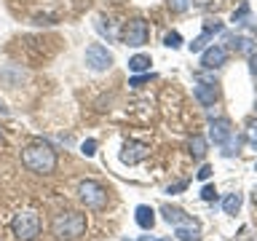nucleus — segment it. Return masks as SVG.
<instances>
[{
    "label": "nucleus",
    "mask_w": 257,
    "mask_h": 241,
    "mask_svg": "<svg viewBox=\"0 0 257 241\" xmlns=\"http://www.w3.org/2000/svg\"><path fill=\"white\" fill-rule=\"evenodd\" d=\"M212 177V166H201L198 169V180H209Z\"/></svg>",
    "instance_id": "obj_28"
},
{
    "label": "nucleus",
    "mask_w": 257,
    "mask_h": 241,
    "mask_svg": "<svg viewBox=\"0 0 257 241\" xmlns=\"http://www.w3.org/2000/svg\"><path fill=\"white\" fill-rule=\"evenodd\" d=\"M161 214H164V220H166L169 225H174V228H180V225H190V222H193L180 206H164V209H161Z\"/></svg>",
    "instance_id": "obj_11"
},
{
    "label": "nucleus",
    "mask_w": 257,
    "mask_h": 241,
    "mask_svg": "<svg viewBox=\"0 0 257 241\" xmlns=\"http://www.w3.org/2000/svg\"><path fill=\"white\" fill-rule=\"evenodd\" d=\"M249 70H252V75L257 78V51L249 54Z\"/></svg>",
    "instance_id": "obj_27"
},
{
    "label": "nucleus",
    "mask_w": 257,
    "mask_h": 241,
    "mask_svg": "<svg viewBox=\"0 0 257 241\" xmlns=\"http://www.w3.org/2000/svg\"><path fill=\"white\" fill-rule=\"evenodd\" d=\"M252 201H254V206H257V188H254V193H252Z\"/></svg>",
    "instance_id": "obj_30"
},
{
    "label": "nucleus",
    "mask_w": 257,
    "mask_h": 241,
    "mask_svg": "<svg viewBox=\"0 0 257 241\" xmlns=\"http://www.w3.org/2000/svg\"><path fill=\"white\" fill-rule=\"evenodd\" d=\"M204 153H206V140L196 134V137L190 140V156H193V158H204Z\"/></svg>",
    "instance_id": "obj_17"
},
{
    "label": "nucleus",
    "mask_w": 257,
    "mask_h": 241,
    "mask_svg": "<svg viewBox=\"0 0 257 241\" xmlns=\"http://www.w3.org/2000/svg\"><path fill=\"white\" fill-rule=\"evenodd\" d=\"M51 233L56 241H75L86 233V214L80 212H62L54 217Z\"/></svg>",
    "instance_id": "obj_2"
},
{
    "label": "nucleus",
    "mask_w": 257,
    "mask_h": 241,
    "mask_svg": "<svg viewBox=\"0 0 257 241\" xmlns=\"http://www.w3.org/2000/svg\"><path fill=\"white\" fill-rule=\"evenodd\" d=\"M217 32H222V22H217V19H206L204 24V32H201L198 38H193V43H188V48L193 54H198V51H204V48L209 46V40H212Z\"/></svg>",
    "instance_id": "obj_7"
},
{
    "label": "nucleus",
    "mask_w": 257,
    "mask_h": 241,
    "mask_svg": "<svg viewBox=\"0 0 257 241\" xmlns=\"http://www.w3.org/2000/svg\"><path fill=\"white\" fill-rule=\"evenodd\" d=\"M134 220H137V225H140L142 230H153V225H156V212L142 204V206L134 209Z\"/></svg>",
    "instance_id": "obj_12"
},
{
    "label": "nucleus",
    "mask_w": 257,
    "mask_h": 241,
    "mask_svg": "<svg viewBox=\"0 0 257 241\" xmlns=\"http://www.w3.org/2000/svg\"><path fill=\"white\" fill-rule=\"evenodd\" d=\"M238 209H241V196H238V193L225 196V201H222V212H225V214H236Z\"/></svg>",
    "instance_id": "obj_16"
},
{
    "label": "nucleus",
    "mask_w": 257,
    "mask_h": 241,
    "mask_svg": "<svg viewBox=\"0 0 257 241\" xmlns=\"http://www.w3.org/2000/svg\"><path fill=\"white\" fill-rule=\"evenodd\" d=\"M246 140H249V145H252V148H257V120H254V124H249V129H246Z\"/></svg>",
    "instance_id": "obj_25"
},
{
    "label": "nucleus",
    "mask_w": 257,
    "mask_h": 241,
    "mask_svg": "<svg viewBox=\"0 0 257 241\" xmlns=\"http://www.w3.org/2000/svg\"><path fill=\"white\" fill-rule=\"evenodd\" d=\"M246 16H249V6H246V3H241L238 11H233V22H236V24H244Z\"/></svg>",
    "instance_id": "obj_22"
},
{
    "label": "nucleus",
    "mask_w": 257,
    "mask_h": 241,
    "mask_svg": "<svg viewBox=\"0 0 257 241\" xmlns=\"http://www.w3.org/2000/svg\"><path fill=\"white\" fill-rule=\"evenodd\" d=\"M193 94H196V99L204 104V107H209V104L217 102V86L214 83H198Z\"/></svg>",
    "instance_id": "obj_13"
},
{
    "label": "nucleus",
    "mask_w": 257,
    "mask_h": 241,
    "mask_svg": "<svg viewBox=\"0 0 257 241\" xmlns=\"http://www.w3.org/2000/svg\"><path fill=\"white\" fill-rule=\"evenodd\" d=\"M11 230H14V236L19 238V241H32L40 233V217L35 212L16 214L14 222H11Z\"/></svg>",
    "instance_id": "obj_4"
},
{
    "label": "nucleus",
    "mask_w": 257,
    "mask_h": 241,
    "mask_svg": "<svg viewBox=\"0 0 257 241\" xmlns=\"http://www.w3.org/2000/svg\"><path fill=\"white\" fill-rule=\"evenodd\" d=\"M0 142H3V132H0Z\"/></svg>",
    "instance_id": "obj_31"
},
{
    "label": "nucleus",
    "mask_w": 257,
    "mask_h": 241,
    "mask_svg": "<svg viewBox=\"0 0 257 241\" xmlns=\"http://www.w3.org/2000/svg\"><path fill=\"white\" fill-rule=\"evenodd\" d=\"M177 238H180V241H201V230H198V225H196V222H190V225H180V228H177Z\"/></svg>",
    "instance_id": "obj_15"
},
{
    "label": "nucleus",
    "mask_w": 257,
    "mask_h": 241,
    "mask_svg": "<svg viewBox=\"0 0 257 241\" xmlns=\"http://www.w3.org/2000/svg\"><path fill=\"white\" fill-rule=\"evenodd\" d=\"M164 43H166L169 48H180V46H182V35H180V32H169V35L164 38Z\"/></svg>",
    "instance_id": "obj_20"
},
{
    "label": "nucleus",
    "mask_w": 257,
    "mask_h": 241,
    "mask_svg": "<svg viewBox=\"0 0 257 241\" xmlns=\"http://www.w3.org/2000/svg\"><path fill=\"white\" fill-rule=\"evenodd\" d=\"M150 56L148 54H134L132 59H128V70L132 72H150Z\"/></svg>",
    "instance_id": "obj_14"
},
{
    "label": "nucleus",
    "mask_w": 257,
    "mask_h": 241,
    "mask_svg": "<svg viewBox=\"0 0 257 241\" xmlns=\"http://www.w3.org/2000/svg\"><path fill=\"white\" fill-rule=\"evenodd\" d=\"M83 62H86V67H88V70L104 72V70H110V67H112L115 56H112L102 43H91V46L86 48V54H83Z\"/></svg>",
    "instance_id": "obj_5"
},
{
    "label": "nucleus",
    "mask_w": 257,
    "mask_h": 241,
    "mask_svg": "<svg viewBox=\"0 0 257 241\" xmlns=\"http://www.w3.org/2000/svg\"><path fill=\"white\" fill-rule=\"evenodd\" d=\"M148 153H150V148L145 142H126L123 150H120V161H123L126 166H134V164H140V161L148 158Z\"/></svg>",
    "instance_id": "obj_8"
},
{
    "label": "nucleus",
    "mask_w": 257,
    "mask_h": 241,
    "mask_svg": "<svg viewBox=\"0 0 257 241\" xmlns=\"http://www.w3.org/2000/svg\"><path fill=\"white\" fill-rule=\"evenodd\" d=\"M80 153H83L86 158H91L94 153H96V140H86L83 145H80Z\"/></svg>",
    "instance_id": "obj_23"
},
{
    "label": "nucleus",
    "mask_w": 257,
    "mask_h": 241,
    "mask_svg": "<svg viewBox=\"0 0 257 241\" xmlns=\"http://www.w3.org/2000/svg\"><path fill=\"white\" fill-rule=\"evenodd\" d=\"M233 137V129H230V120L228 118H217L209 124V140L214 145H228V140Z\"/></svg>",
    "instance_id": "obj_9"
},
{
    "label": "nucleus",
    "mask_w": 257,
    "mask_h": 241,
    "mask_svg": "<svg viewBox=\"0 0 257 241\" xmlns=\"http://www.w3.org/2000/svg\"><path fill=\"white\" fill-rule=\"evenodd\" d=\"M22 164L35 174H51L56 169V150L46 142H32L22 150Z\"/></svg>",
    "instance_id": "obj_1"
},
{
    "label": "nucleus",
    "mask_w": 257,
    "mask_h": 241,
    "mask_svg": "<svg viewBox=\"0 0 257 241\" xmlns=\"http://www.w3.org/2000/svg\"><path fill=\"white\" fill-rule=\"evenodd\" d=\"M233 48H236V51H246V54L254 51V48H252V38H244V35L233 38Z\"/></svg>",
    "instance_id": "obj_18"
},
{
    "label": "nucleus",
    "mask_w": 257,
    "mask_h": 241,
    "mask_svg": "<svg viewBox=\"0 0 257 241\" xmlns=\"http://www.w3.org/2000/svg\"><path fill=\"white\" fill-rule=\"evenodd\" d=\"M78 193H80V201L86 204V209L99 212V209L107 206V190H104L96 180H83L78 185Z\"/></svg>",
    "instance_id": "obj_3"
},
{
    "label": "nucleus",
    "mask_w": 257,
    "mask_h": 241,
    "mask_svg": "<svg viewBox=\"0 0 257 241\" xmlns=\"http://www.w3.org/2000/svg\"><path fill=\"white\" fill-rule=\"evenodd\" d=\"M140 241H156V238H150V236H140Z\"/></svg>",
    "instance_id": "obj_29"
},
{
    "label": "nucleus",
    "mask_w": 257,
    "mask_h": 241,
    "mask_svg": "<svg viewBox=\"0 0 257 241\" xmlns=\"http://www.w3.org/2000/svg\"><path fill=\"white\" fill-rule=\"evenodd\" d=\"M201 198H204V201H214V198H217V188H214V185H204Z\"/></svg>",
    "instance_id": "obj_24"
},
{
    "label": "nucleus",
    "mask_w": 257,
    "mask_h": 241,
    "mask_svg": "<svg viewBox=\"0 0 257 241\" xmlns=\"http://www.w3.org/2000/svg\"><path fill=\"white\" fill-rule=\"evenodd\" d=\"M225 62H228V51H225L222 46H206L204 51H201V64L209 67V70L222 67Z\"/></svg>",
    "instance_id": "obj_10"
},
{
    "label": "nucleus",
    "mask_w": 257,
    "mask_h": 241,
    "mask_svg": "<svg viewBox=\"0 0 257 241\" xmlns=\"http://www.w3.org/2000/svg\"><path fill=\"white\" fill-rule=\"evenodd\" d=\"M153 78H156L153 72H142V75H134L132 80H128V86H134V88H142L145 83H150Z\"/></svg>",
    "instance_id": "obj_19"
},
{
    "label": "nucleus",
    "mask_w": 257,
    "mask_h": 241,
    "mask_svg": "<svg viewBox=\"0 0 257 241\" xmlns=\"http://www.w3.org/2000/svg\"><path fill=\"white\" fill-rule=\"evenodd\" d=\"M123 43L126 46H134V48H140L148 43V38H150V27H148V22L145 19H128L126 22V27H123Z\"/></svg>",
    "instance_id": "obj_6"
},
{
    "label": "nucleus",
    "mask_w": 257,
    "mask_h": 241,
    "mask_svg": "<svg viewBox=\"0 0 257 241\" xmlns=\"http://www.w3.org/2000/svg\"><path fill=\"white\" fill-rule=\"evenodd\" d=\"M169 8H172L174 14H182V11H188V6H190V0H166Z\"/></svg>",
    "instance_id": "obj_21"
},
{
    "label": "nucleus",
    "mask_w": 257,
    "mask_h": 241,
    "mask_svg": "<svg viewBox=\"0 0 257 241\" xmlns=\"http://www.w3.org/2000/svg\"><path fill=\"white\" fill-rule=\"evenodd\" d=\"M185 188H188V180H180V182L169 185V188H166V193H180V190H185Z\"/></svg>",
    "instance_id": "obj_26"
}]
</instances>
